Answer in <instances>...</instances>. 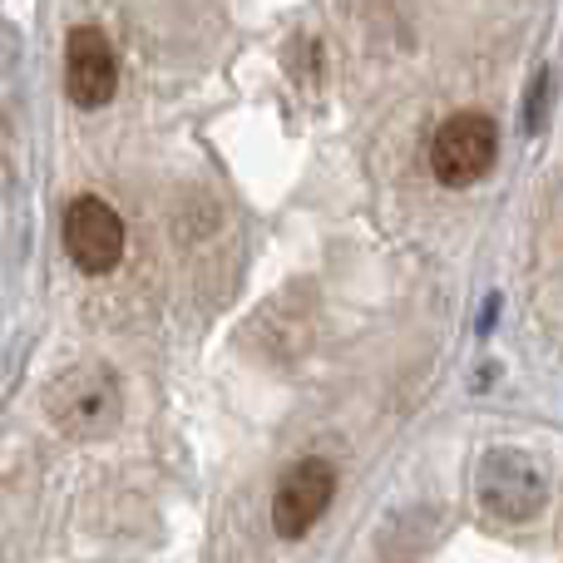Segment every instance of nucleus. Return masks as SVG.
<instances>
[{
    "mask_svg": "<svg viewBox=\"0 0 563 563\" xmlns=\"http://www.w3.org/2000/svg\"><path fill=\"white\" fill-rule=\"evenodd\" d=\"M544 99H549V75H534V89H529V114H525V129L529 134H539L544 129Z\"/></svg>",
    "mask_w": 563,
    "mask_h": 563,
    "instance_id": "7",
    "label": "nucleus"
},
{
    "mask_svg": "<svg viewBox=\"0 0 563 563\" xmlns=\"http://www.w3.org/2000/svg\"><path fill=\"white\" fill-rule=\"evenodd\" d=\"M331 499H336L331 460H297L273 495V529L282 539H301L331 509Z\"/></svg>",
    "mask_w": 563,
    "mask_h": 563,
    "instance_id": "5",
    "label": "nucleus"
},
{
    "mask_svg": "<svg viewBox=\"0 0 563 563\" xmlns=\"http://www.w3.org/2000/svg\"><path fill=\"white\" fill-rule=\"evenodd\" d=\"M49 416L59 420L65 435H79V440H95V435H109L119 420V386L109 371L99 366H85V371H69V376L55 380L49 390Z\"/></svg>",
    "mask_w": 563,
    "mask_h": 563,
    "instance_id": "3",
    "label": "nucleus"
},
{
    "mask_svg": "<svg viewBox=\"0 0 563 563\" xmlns=\"http://www.w3.org/2000/svg\"><path fill=\"white\" fill-rule=\"evenodd\" d=\"M549 485L544 470L534 465V455L515 445H495L479 455L475 465V505L485 509V519L495 525H529L544 509Z\"/></svg>",
    "mask_w": 563,
    "mask_h": 563,
    "instance_id": "1",
    "label": "nucleus"
},
{
    "mask_svg": "<svg viewBox=\"0 0 563 563\" xmlns=\"http://www.w3.org/2000/svg\"><path fill=\"white\" fill-rule=\"evenodd\" d=\"M495 158H499V129H495V119L475 114V109L450 114L435 129V139H430V168H435V178L445 188L479 184L495 168Z\"/></svg>",
    "mask_w": 563,
    "mask_h": 563,
    "instance_id": "2",
    "label": "nucleus"
},
{
    "mask_svg": "<svg viewBox=\"0 0 563 563\" xmlns=\"http://www.w3.org/2000/svg\"><path fill=\"white\" fill-rule=\"evenodd\" d=\"M65 89L79 109H104L119 89L114 45L99 25H75L65 45Z\"/></svg>",
    "mask_w": 563,
    "mask_h": 563,
    "instance_id": "6",
    "label": "nucleus"
},
{
    "mask_svg": "<svg viewBox=\"0 0 563 563\" xmlns=\"http://www.w3.org/2000/svg\"><path fill=\"white\" fill-rule=\"evenodd\" d=\"M59 233H65L69 263H75L79 273H89V277L114 273L119 257H124V218H119L114 208H109L104 198H95V194L75 198V203L65 208Z\"/></svg>",
    "mask_w": 563,
    "mask_h": 563,
    "instance_id": "4",
    "label": "nucleus"
}]
</instances>
